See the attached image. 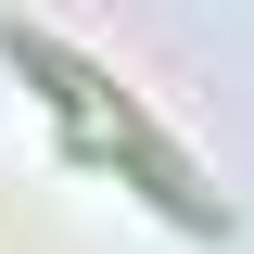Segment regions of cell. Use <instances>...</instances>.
<instances>
[{
	"instance_id": "obj_1",
	"label": "cell",
	"mask_w": 254,
	"mask_h": 254,
	"mask_svg": "<svg viewBox=\"0 0 254 254\" xmlns=\"http://www.w3.org/2000/svg\"><path fill=\"white\" fill-rule=\"evenodd\" d=\"M0 51L26 64V76H51V102L76 115V140H89V153H115V165H127L140 190H153V203H165L178 229H229V203H216L203 178H190V165L153 140V127H140V102H127V89H102V76H89L76 51H64V38H38V26H0Z\"/></svg>"
}]
</instances>
